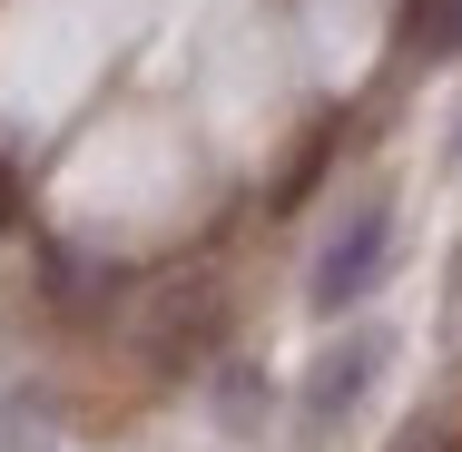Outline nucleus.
Segmentation results:
<instances>
[{"label": "nucleus", "mask_w": 462, "mask_h": 452, "mask_svg": "<svg viewBox=\"0 0 462 452\" xmlns=\"http://www.w3.org/2000/svg\"><path fill=\"white\" fill-rule=\"evenodd\" d=\"M383 256H393V207L374 197V207H355L325 246H315V275H305V295H315V315H345V305H365L374 275H383Z\"/></svg>", "instance_id": "nucleus-1"}, {"label": "nucleus", "mask_w": 462, "mask_h": 452, "mask_svg": "<svg viewBox=\"0 0 462 452\" xmlns=\"http://www.w3.org/2000/svg\"><path fill=\"white\" fill-rule=\"evenodd\" d=\"M383 374V335H355V345H335V355L315 364V383H305V433H325V423H345L355 403H365V383Z\"/></svg>", "instance_id": "nucleus-2"}, {"label": "nucleus", "mask_w": 462, "mask_h": 452, "mask_svg": "<svg viewBox=\"0 0 462 452\" xmlns=\"http://www.w3.org/2000/svg\"><path fill=\"white\" fill-rule=\"evenodd\" d=\"M403 50L413 60H462V0H403Z\"/></svg>", "instance_id": "nucleus-3"}, {"label": "nucleus", "mask_w": 462, "mask_h": 452, "mask_svg": "<svg viewBox=\"0 0 462 452\" xmlns=\"http://www.w3.org/2000/svg\"><path fill=\"white\" fill-rule=\"evenodd\" d=\"M453 158H462V128H453Z\"/></svg>", "instance_id": "nucleus-4"}]
</instances>
